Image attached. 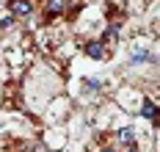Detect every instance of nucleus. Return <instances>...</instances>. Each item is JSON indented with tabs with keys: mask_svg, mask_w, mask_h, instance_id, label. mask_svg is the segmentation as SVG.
<instances>
[{
	"mask_svg": "<svg viewBox=\"0 0 160 152\" xmlns=\"http://www.w3.org/2000/svg\"><path fill=\"white\" fill-rule=\"evenodd\" d=\"M141 114H144L146 119H155V116H158V108H155V102H152V100H144V108H141Z\"/></svg>",
	"mask_w": 160,
	"mask_h": 152,
	"instance_id": "nucleus-4",
	"label": "nucleus"
},
{
	"mask_svg": "<svg viewBox=\"0 0 160 152\" xmlns=\"http://www.w3.org/2000/svg\"><path fill=\"white\" fill-rule=\"evenodd\" d=\"M8 8H11L14 17H28V14L33 11V0H11Z\"/></svg>",
	"mask_w": 160,
	"mask_h": 152,
	"instance_id": "nucleus-1",
	"label": "nucleus"
},
{
	"mask_svg": "<svg viewBox=\"0 0 160 152\" xmlns=\"http://www.w3.org/2000/svg\"><path fill=\"white\" fill-rule=\"evenodd\" d=\"M66 8V0H47V14H61Z\"/></svg>",
	"mask_w": 160,
	"mask_h": 152,
	"instance_id": "nucleus-3",
	"label": "nucleus"
},
{
	"mask_svg": "<svg viewBox=\"0 0 160 152\" xmlns=\"http://www.w3.org/2000/svg\"><path fill=\"white\" fill-rule=\"evenodd\" d=\"M99 152H116V149H111V147H108V149H99Z\"/></svg>",
	"mask_w": 160,
	"mask_h": 152,
	"instance_id": "nucleus-6",
	"label": "nucleus"
},
{
	"mask_svg": "<svg viewBox=\"0 0 160 152\" xmlns=\"http://www.w3.org/2000/svg\"><path fill=\"white\" fill-rule=\"evenodd\" d=\"M130 152H135V149H130Z\"/></svg>",
	"mask_w": 160,
	"mask_h": 152,
	"instance_id": "nucleus-7",
	"label": "nucleus"
},
{
	"mask_svg": "<svg viewBox=\"0 0 160 152\" xmlns=\"http://www.w3.org/2000/svg\"><path fill=\"white\" fill-rule=\"evenodd\" d=\"M119 141L122 144H135V133L130 127H124V130H119Z\"/></svg>",
	"mask_w": 160,
	"mask_h": 152,
	"instance_id": "nucleus-5",
	"label": "nucleus"
},
{
	"mask_svg": "<svg viewBox=\"0 0 160 152\" xmlns=\"http://www.w3.org/2000/svg\"><path fill=\"white\" fill-rule=\"evenodd\" d=\"M86 53L91 58H105V50H102V42H88L86 44Z\"/></svg>",
	"mask_w": 160,
	"mask_h": 152,
	"instance_id": "nucleus-2",
	"label": "nucleus"
}]
</instances>
